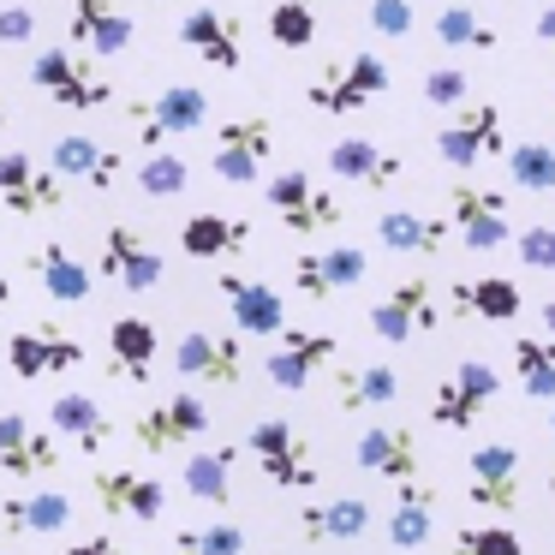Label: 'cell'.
I'll use <instances>...</instances> for the list:
<instances>
[{"label": "cell", "instance_id": "6da1fadb", "mask_svg": "<svg viewBox=\"0 0 555 555\" xmlns=\"http://www.w3.org/2000/svg\"><path fill=\"white\" fill-rule=\"evenodd\" d=\"M30 90L66 114H102L114 102V85L96 73L85 49H37L30 54Z\"/></svg>", "mask_w": 555, "mask_h": 555}, {"label": "cell", "instance_id": "7a4b0ae2", "mask_svg": "<svg viewBox=\"0 0 555 555\" xmlns=\"http://www.w3.org/2000/svg\"><path fill=\"white\" fill-rule=\"evenodd\" d=\"M263 204L275 209V221L293 233V240H323V233H335L340 221H347L340 197L323 192V185H317L305 168L269 173V180H263Z\"/></svg>", "mask_w": 555, "mask_h": 555}, {"label": "cell", "instance_id": "3957f363", "mask_svg": "<svg viewBox=\"0 0 555 555\" xmlns=\"http://www.w3.org/2000/svg\"><path fill=\"white\" fill-rule=\"evenodd\" d=\"M519 495H526V454L507 436H490V442L472 448L466 454V502L478 514L507 519L519 507Z\"/></svg>", "mask_w": 555, "mask_h": 555}, {"label": "cell", "instance_id": "277c9868", "mask_svg": "<svg viewBox=\"0 0 555 555\" xmlns=\"http://www.w3.org/2000/svg\"><path fill=\"white\" fill-rule=\"evenodd\" d=\"M388 85H395V73L383 66V54L352 49L340 66H328V73H317L311 85H305V102H311L317 114H359V108H371L376 96H388Z\"/></svg>", "mask_w": 555, "mask_h": 555}, {"label": "cell", "instance_id": "5b68a950", "mask_svg": "<svg viewBox=\"0 0 555 555\" xmlns=\"http://www.w3.org/2000/svg\"><path fill=\"white\" fill-rule=\"evenodd\" d=\"M269 156H275V120H269V114H240V120L216 126L209 173H216L221 185H263Z\"/></svg>", "mask_w": 555, "mask_h": 555}, {"label": "cell", "instance_id": "8992f818", "mask_svg": "<svg viewBox=\"0 0 555 555\" xmlns=\"http://www.w3.org/2000/svg\"><path fill=\"white\" fill-rule=\"evenodd\" d=\"M502 150H507V120H502V102H490V96L460 102V108L448 114V126L436 132V156L460 173L478 168L483 156H502Z\"/></svg>", "mask_w": 555, "mask_h": 555}, {"label": "cell", "instance_id": "52a82bcc", "mask_svg": "<svg viewBox=\"0 0 555 555\" xmlns=\"http://www.w3.org/2000/svg\"><path fill=\"white\" fill-rule=\"evenodd\" d=\"M245 448H251V460L263 466V478L275 483V490H317V478H323V472H317L311 442H305V430H299V424H287V418L251 424Z\"/></svg>", "mask_w": 555, "mask_h": 555}, {"label": "cell", "instance_id": "ba28073f", "mask_svg": "<svg viewBox=\"0 0 555 555\" xmlns=\"http://www.w3.org/2000/svg\"><path fill=\"white\" fill-rule=\"evenodd\" d=\"M126 120L138 126V138H144L150 150H168V144H180V138H192V132L209 126V90L168 85V90H156L150 102H132Z\"/></svg>", "mask_w": 555, "mask_h": 555}, {"label": "cell", "instance_id": "9c48e42d", "mask_svg": "<svg viewBox=\"0 0 555 555\" xmlns=\"http://www.w3.org/2000/svg\"><path fill=\"white\" fill-rule=\"evenodd\" d=\"M436 323H442V299H436L430 275L395 281V287L371 305V328H376V340H388V347H406V340H418V335H436Z\"/></svg>", "mask_w": 555, "mask_h": 555}, {"label": "cell", "instance_id": "30bf717a", "mask_svg": "<svg viewBox=\"0 0 555 555\" xmlns=\"http://www.w3.org/2000/svg\"><path fill=\"white\" fill-rule=\"evenodd\" d=\"M85 340L73 335V328L61 323H37V328H18V335H7V371L18 376V383H42V376H73L85 371Z\"/></svg>", "mask_w": 555, "mask_h": 555}, {"label": "cell", "instance_id": "8fae6325", "mask_svg": "<svg viewBox=\"0 0 555 555\" xmlns=\"http://www.w3.org/2000/svg\"><path fill=\"white\" fill-rule=\"evenodd\" d=\"M495 395H502L495 364L460 359L454 371H448V383H436V395H430V424H436V430H472V424L490 412Z\"/></svg>", "mask_w": 555, "mask_h": 555}, {"label": "cell", "instance_id": "7c38bea8", "mask_svg": "<svg viewBox=\"0 0 555 555\" xmlns=\"http://www.w3.org/2000/svg\"><path fill=\"white\" fill-rule=\"evenodd\" d=\"M204 430H209V406L192 395V388H173V395H162L156 406H144L132 418V442L144 448V454H173V448H192Z\"/></svg>", "mask_w": 555, "mask_h": 555}, {"label": "cell", "instance_id": "4fadbf2b", "mask_svg": "<svg viewBox=\"0 0 555 555\" xmlns=\"http://www.w3.org/2000/svg\"><path fill=\"white\" fill-rule=\"evenodd\" d=\"M96 275H102V281H114L120 293H156V287H162V275H168V263H162V251H156V245H150L138 228L114 221V228L102 233Z\"/></svg>", "mask_w": 555, "mask_h": 555}, {"label": "cell", "instance_id": "5bb4252c", "mask_svg": "<svg viewBox=\"0 0 555 555\" xmlns=\"http://www.w3.org/2000/svg\"><path fill=\"white\" fill-rule=\"evenodd\" d=\"M173 371H180L185 383L240 388V376H245L240 335H228V328H185V335L173 340Z\"/></svg>", "mask_w": 555, "mask_h": 555}, {"label": "cell", "instance_id": "9a60e30c", "mask_svg": "<svg viewBox=\"0 0 555 555\" xmlns=\"http://www.w3.org/2000/svg\"><path fill=\"white\" fill-rule=\"evenodd\" d=\"M352 466L364 472V478H424V442L412 424H364L359 436H352Z\"/></svg>", "mask_w": 555, "mask_h": 555}, {"label": "cell", "instance_id": "2e32d148", "mask_svg": "<svg viewBox=\"0 0 555 555\" xmlns=\"http://www.w3.org/2000/svg\"><path fill=\"white\" fill-rule=\"evenodd\" d=\"M328 364H335V335H323V328H281L269 359H263V376L281 395H299V388H311Z\"/></svg>", "mask_w": 555, "mask_h": 555}, {"label": "cell", "instance_id": "e0dca14e", "mask_svg": "<svg viewBox=\"0 0 555 555\" xmlns=\"http://www.w3.org/2000/svg\"><path fill=\"white\" fill-rule=\"evenodd\" d=\"M448 221H454V233L472 251H502L514 240V228H507V192H490V185H472V180L448 185Z\"/></svg>", "mask_w": 555, "mask_h": 555}, {"label": "cell", "instance_id": "ac0fdd59", "mask_svg": "<svg viewBox=\"0 0 555 555\" xmlns=\"http://www.w3.org/2000/svg\"><path fill=\"white\" fill-rule=\"evenodd\" d=\"M371 275V251L359 245H317V251L293 257V293H305L311 305H328L335 293L359 287Z\"/></svg>", "mask_w": 555, "mask_h": 555}, {"label": "cell", "instance_id": "d6986e66", "mask_svg": "<svg viewBox=\"0 0 555 555\" xmlns=\"http://www.w3.org/2000/svg\"><path fill=\"white\" fill-rule=\"evenodd\" d=\"M61 173L49 168V162H37L30 150H0V204L13 209V216H49V209L66 204L61 192Z\"/></svg>", "mask_w": 555, "mask_h": 555}, {"label": "cell", "instance_id": "ffe728a7", "mask_svg": "<svg viewBox=\"0 0 555 555\" xmlns=\"http://www.w3.org/2000/svg\"><path fill=\"white\" fill-rule=\"evenodd\" d=\"M49 168L61 173L66 185H85V192H114L126 173V156L114 144H102V138L90 132H66L49 144Z\"/></svg>", "mask_w": 555, "mask_h": 555}, {"label": "cell", "instance_id": "44dd1931", "mask_svg": "<svg viewBox=\"0 0 555 555\" xmlns=\"http://www.w3.org/2000/svg\"><path fill=\"white\" fill-rule=\"evenodd\" d=\"M180 42L216 73H240L245 66V25L228 13V7H192L180 18Z\"/></svg>", "mask_w": 555, "mask_h": 555}, {"label": "cell", "instance_id": "7402d4cb", "mask_svg": "<svg viewBox=\"0 0 555 555\" xmlns=\"http://www.w3.org/2000/svg\"><path fill=\"white\" fill-rule=\"evenodd\" d=\"M90 490H96V507L108 519H162L168 514V483L150 478V472H132V466L96 472Z\"/></svg>", "mask_w": 555, "mask_h": 555}, {"label": "cell", "instance_id": "603a6c76", "mask_svg": "<svg viewBox=\"0 0 555 555\" xmlns=\"http://www.w3.org/2000/svg\"><path fill=\"white\" fill-rule=\"evenodd\" d=\"M66 37H73V49H96L102 61H114V54H126L138 42V18L120 0H73Z\"/></svg>", "mask_w": 555, "mask_h": 555}, {"label": "cell", "instance_id": "cb8c5ba5", "mask_svg": "<svg viewBox=\"0 0 555 555\" xmlns=\"http://www.w3.org/2000/svg\"><path fill=\"white\" fill-rule=\"evenodd\" d=\"M0 472L7 478H54L61 472L54 430H37L25 412H0Z\"/></svg>", "mask_w": 555, "mask_h": 555}, {"label": "cell", "instance_id": "d4e9b609", "mask_svg": "<svg viewBox=\"0 0 555 555\" xmlns=\"http://www.w3.org/2000/svg\"><path fill=\"white\" fill-rule=\"evenodd\" d=\"M25 263H30V275L42 281V293H49V299H61V305H90V299H96V263H85V257H78L66 240L30 245Z\"/></svg>", "mask_w": 555, "mask_h": 555}, {"label": "cell", "instance_id": "484cf974", "mask_svg": "<svg viewBox=\"0 0 555 555\" xmlns=\"http://www.w3.org/2000/svg\"><path fill=\"white\" fill-rule=\"evenodd\" d=\"M323 162L340 185H359V192H383V185H395L406 173V162L395 150H383L376 138H335Z\"/></svg>", "mask_w": 555, "mask_h": 555}, {"label": "cell", "instance_id": "4316f807", "mask_svg": "<svg viewBox=\"0 0 555 555\" xmlns=\"http://www.w3.org/2000/svg\"><path fill=\"white\" fill-rule=\"evenodd\" d=\"M216 293H221V305H228V317L240 323V335H281V328H287V299H281V287H269V281L221 275Z\"/></svg>", "mask_w": 555, "mask_h": 555}, {"label": "cell", "instance_id": "83f0119b", "mask_svg": "<svg viewBox=\"0 0 555 555\" xmlns=\"http://www.w3.org/2000/svg\"><path fill=\"white\" fill-rule=\"evenodd\" d=\"M436 531V483L430 478H400L383 514V538L395 550H424Z\"/></svg>", "mask_w": 555, "mask_h": 555}, {"label": "cell", "instance_id": "f1b7e54d", "mask_svg": "<svg viewBox=\"0 0 555 555\" xmlns=\"http://www.w3.org/2000/svg\"><path fill=\"white\" fill-rule=\"evenodd\" d=\"M73 526V502L61 490H13L0 495V531L7 538H61Z\"/></svg>", "mask_w": 555, "mask_h": 555}, {"label": "cell", "instance_id": "f546056e", "mask_svg": "<svg viewBox=\"0 0 555 555\" xmlns=\"http://www.w3.org/2000/svg\"><path fill=\"white\" fill-rule=\"evenodd\" d=\"M448 305L466 323H514L526 311V287H514L507 275H478V281H448Z\"/></svg>", "mask_w": 555, "mask_h": 555}, {"label": "cell", "instance_id": "4dcf8cb0", "mask_svg": "<svg viewBox=\"0 0 555 555\" xmlns=\"http://www.w3.org/2000/svg\"><path fill=\"white\" fill-rule=\"evenodd\" d=\"M371 526H376V514H371L364 495H328V502H305L299 507V538L317 543V550H323V543H352Z\"/></svg>", "mask_w": 555, "mask_h": 555}, {"label": "cell", "instance_id": "1f68e13d", "mask_svg": "<svg viewBox=\"0 0 555 555\" xmlns=\"http://www.w3.org/2000/svg\"><path fill=\"white\" fill-rule=\"evenodd\" d=\"M251 245V221L228 216V209H192L180 221V251L197 263H216V257H240Z\"/></svg>", "mask_w": 555, "mask_h": 555}, {"label": "cell", "instance_id": "d6a6232c", "mask_svg": "<svg viewBox=\"0 0 555 555\" xmlns=\"http://www.w3.org/2000/svg\"><path fill=\"white\" fill-rule=\"evenodd\" d=\"M49 430L66 436L78 454L96 460V448L114 436V418H108V406H102L96 395H85V388H66V395H54V406H49Z\"/></svg>", "mask_w": 555, "mask_h": 555}, {"label": "cell", "instance_id": "836d02e7", "mask_svg": "<svg viewBox=\"0 0 555 555\" xmlns=\"http://www.w3.org/2000/svg\"><path fill=\"white\" fill-rule=\"evenodd\" d=\"M156 352H162V335L150 317H114L108 323V371L120 383H150Z\"/></svg>", "mask_w": 555, "mask_h": 555}, {"label": "cell", "instance_id": "e575fe53", "mask_svg": "<svg viewBox=\"0 0 555 555\" xmlns=\"http://www.w3.org/2000/svg\"><path fill=\"white\" fill-rule=\"evenodd\" d=\"M430 37L442 42V49H460V54H495L502 49V30H495L472 0H448V7H436Z\"/></svg>", "mask_w": 555, "mask_h": 555}, {"label": "cell", "instance_id": "d590c367", "mask_svg": "<svg viewBox=\"0 0 555 555\" xmlns=\"http://www.w3.org/2000/svg\"><path fill=\"white\" fill-rule=\"evenodd\" d=\"M371 233L383 240V251H400V257H436V251H442V240H448V221L418 216V209H383Z\"/></svg>", "mask_w": 555, "mask_h": 555}, {"label": "cell", "instance_id": "8d00e7d4", "mask_svg": "<svg viewBox=\"0 0 555 555\" xmlns=\"http://www.w3.org/2000/svg\"><path fill=\"white\" fill-rule=\"evenodd\" d=\"M388 400H400L395 364H340L335 371V406L340 412H376Z\"/></svg>", "mask_w": 555, "mask_h": 555}, {"label": "cell", "instance_id": "74e56055", "mask_svg": "<svg viewBox=\"0 0 555 555\" xmlns=\"http://www.w3.org/2000/svg\"><path fill=\"white\" fill-rule=\"evenodd\" d=\"M233 466H240V448L221 442V448H197L192 460H185L180 483L192 502H209V507H228L233 502Z\"/></svg>", "mask_w": 555, "mask_h": 555}, {"label": "cell", "instance_id": "f35d334b", "mask_svg": "<svg viewBox=\"0 0 555 555\" xmlns=\"http://www.w3.org/2000/svg\"><path fill=\"white\" fill-rule=\"evenodd\" d=\"M507 162V180H514V192L526 197H555V144H543V138H507L502 150Z\"/></svg>", "mask_w": 555, "mask_h": 555}, {"label": "cell", "instance_id": "ab89813d", "mask_svg": "<svg viewBox=\"0 0 555 555\" xmlns=\"http://www.w3.org/2000/svg\"><path fill=\"white\" fill-rule=\"evenodd\" d=\"M514 376L531 400H555V335H514Z\"/></svg>", "mask_w": 555, "mask_h": 555}, {"label": "cell", "instance_id": "60d3db41", "mask_svg": "<svg viewBox=\"0 0 555 555\" xmlns=\"http://www.w3.org/2000/svg\"><path fill=\"white\" fill-rule=\"evenodd\" d=\"M132 180H138V192H144V197L168 204V197L192 192V162H185L173 144H168V150H150V156L132 168Z\"/></svg>", "mask_w": 555, "mask_h": 555}, {"label": "cell", "instance_id": "b9f144b4", "mask_svg": "<svg viewBox=\"0 0 555 555\" xmlns=\"http://www.w3.org/2000/svg\"><path fill=\"white\" fill-rule=\"evenodd\" d=\"M173 555H251V538L240 519H209V526L173 531Z\"/></svg>", "mask_w": 555, "mask_h": 555}, {"label": "cell", "instance_id": "7bdbcfd3", "mask_svg": "<svg viewBox=\"0 0 555 555\" xmlns=\"http://www.w3.org/2000/svg\"><path fill=\"white\" fill-rule=\"evenodd\" d=\"M323 18H317V0H269V42L275 49H311Z\"/></svg>", "mask_w": 555, "mask_h": 555}, {"label": "cell", "instance_id": "ee69618b", "mask_svg": "<svg viewBox=\"0 0 555 555\" xmlns=\"http://www.w3.org/2000/svg\"><path fill=\"white\" fill-rule=\"evenodd\" d=\"M448 555H526V538L514 526H454Z\"/></svg>", "mask_w": 555, "mask_h": 555}, {"label": "cell", "instance_id": "f6af8a7d", "mask_svg": "<svg viewBox=\"0 0 555 555\" xmlns=\"http://www.w3.org/2000/svg\"><path fill=\"white\" fill-rule=\"evenodd\" d=\"M418 96H424V108L454 114L460 102H472V78H466V66H430V73H424V85H418Z\"/></svg>", "mask_w": 555, "mask_h": 555}, {"label": "cell", "instance_id": "bcb514c9", "mask_svg": "<svg viewBox=\"0 0 555 555\" xmlns=\"http://www.w3.org/2000/svg\"><path fill=\"white\" fill-rule=\"evenodd\" d=\"M37 30H42L37 7H25V0L0 7V49H37Z\"/></svg>", "mask_w": 555, "mask_h": 555}, {"label": "cell", "instance_id": "7dc6e473", "mask_svg": "<svg viewBox=\"0 0 555 555\" xmlns=\"http://www.w3.org/2000/svg\"><path fill=\"white\" fill-rule=\"evenodd\" d=\"M364 18H371V30H383V37H412V25H418V13H412V0H364Z\"/></svg>", "mask_w": 555, "mask_h": 555}, {"label": "cell", "instance_id": "c3c4849f", "mask_svg": "<svg viewBox=\"0 0 555 555\" xmlns=\"http://www.w3.org/2000/svg\"><path fill=\"white\" fill-rule=\"evenodd\" d=\"M514 251H519L526 269H543V275H550L555 269V228L550 221H531L526 233H514Z\"/></svg>", "mask_w": 555, "mask_h": 555}, {"label": "cell", "instance_id": "681fc988", "mask_svg": "<svg viewBox=\"0 0 555 555\" xmlns=\"http://www.w3.org/2000/svg\"><path fill=\"white\" fill-rule=\"evenodd\" d=\"M61 555H120V538H108V531H96V538H85V543H66Z\"/></svg>", "mask_w": 555, "mask_h": 555}, {"label": "cell", "instance_id": "f907efd6", "mask_svg": "<svg viewBox=\"0 0 555 555\" xmlns=\"http://www.w3.org/2000/svg\"><path fill=\"white\" fill-rule=\"evenodd\" d=\"M538 42L555 54V0H543V13H538Z\"/></svg>", "mask_w": 555, "mask_h": 555}, {"label": "cell", "instance_id": "816d5d0a", "mask_svg": "<svg viewBox=\"0 0 555 555\" xmlns=\"http://www.w3.org/2000/svg\"><path fill=\"white\" fill-rule=\"evenodd\" d=\"M543 335H555V293L543 299Z\"/></svg>", "mask_w": 555, "mask_h": 555}, {"label": "cell", "instance_id": "f5cc1de1", "mask_svg": "<svg viewBox=\"0 0 555 555\" xmlns=\"http://www.w3.org/2000/svg\"><path fill=\"white\" fill-rule=\"evenodd\" d=\"M0 305H13V275H7V263H0Z\"/></svg>", "mask_w": 555, "mask_h": 555}, {"label": "cell", "instance_id": "db71d44e", "mask_svg": "<svg viewBox=\"0 0 555 555\" xmlns=\"http://www.w3.org/2000/svg\"><path fill=\"white\" fill-rule=\"evenodd\" d=\"M543 490H550V507H555V472H550V483H543Z\"/></svg>", "mask_w": 555, "mask_h": 555}, {"label": "cell", "instance_id": "11a10c76", "mask_svg": "<svg viewBox=\"0 0 555 555\" xmlns=\"http://www.w3.org/2000/svg\"><path fill=\"white\" fill-rule=\"evenodd\" d=\"M0 132H7V96H0Z\"/></svg>", "mask_w": 555, "mask_h": 555}, {"label": "cell", "instance_id": "9f6ffc18", "mask_svg": "<svg viewBox=\"0 0 555 555\" xmlns=\"http://www.w3.org/2000/svg\"><path fill=\"white\" fill-rule=\"evenodd\" d=\"M550 436H555V400H550Z\"/></svg>", "mask_w": 555, "mask_h": 555}, {"label": "cell", "instance_id": "6f0895ef", "mask_svg": "<svg viewBox=\"0 0 555 555\" xmlns=\"http://www.w3.org/2000/svg\"><path fill=\"white\" fill-rule=\"evenodd\" d=\"M550 108H555V102H550Z\"/></svg>", "mask_w": 555, "mask_h": 555}]
</instances>
